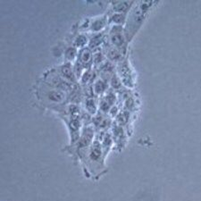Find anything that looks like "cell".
I'll return each mask as SVG.
<instances>
[{
	"mask_svg": "<svg viewBox=\"0 0 201 201\" xmlns=\"http://www.w3.org/2000/svg\"><path fill=\"white\" fill-rule=\"evenodd\" d=\"M75 54H76V50L72 48H69L65 52V56L68 59H72L75 56Z\"/></svg>",
	"mask_w": 201,
	"mask_h": 201,
	"instance_id": "9",
	"label": "cell"
},
{
	"mask_svg": "<svg viewBox=\"0 0 201 201\" xmlns=\"http://www.w3.org/2000/svg\"><path fill=\"white\" fill-rule=\"evenodd\" d=\"M100 107L103 111H107L108 108H109V105L107 102H102L101 105H100Z\"/></svg>",
	"mask_w": 201,
	"mask_h": 201,
	"instance_id": "14",
	"label": "cell"
},
{
	"mask_svg": "<svg viewBox=\"0 0 201 201\" xmlns=\"http://www.w3.org/2000/svg\"><path fill=\"white\" fill-rule=\"evenodd\" d=\"M86 42H87V38H86L84 36H79V37L77 38V39H76V41H75L76 45H77V46H80V47H82V46L85 45Z\"/></svg>",
	"mask_w": 201,
	"mask_h": 201,
	"instance_id": "8",
	"label": "cell"
},
{
	"mask_svg": "<svg viewBox=\"0 0 201 201\" xmlns=\"http://www.w3.org/2000/svg\"><path fill=\"white\" fill-rule=\"evenodd\" d=\"M92 137H93V132H92L91 128L84 129L82 137H80V139L78 140V144H77L78 150L87 147L90 145V143L91 142Z\"/></svg>",
	"mask_w": 201,
	"mask_h": 201,
	"instance_id": "1",
	"label": "cell"
},
{
	"mask_svg": "<svg viewBox=\"0 0 201 201\" xmlns=\"http://www.w3.org/2000/svg\"><path fill=\"white\" fill-rule=\"evenodd\" d=\"M95 91L97 93H100V92H103L104 90L106 89V85L103 82H101V80H98V82H96L95 84Z\"/></svg>",
	"mask_w": 201,
	"mask_h": 201,
	"instance_id": "6",
	"label": "cell"
},
{
	"mask_svg": "<svg viewBox=\"0 0 201 201\" xmlns=\"http://www.w3.org/2000/svg\"><path fill=\"white\" fill-rule=\"evenodd\" d=\"M109 57L111 59H118L120 57V54L116 51V50H111L108 54Z\"/></svg>",
	"mask_w": 201,
	"mask_h": 201,
	"instance_id": "11",
	"label": "cell"
},
{
	"mask_svg": "<svg viewBox=\"0 0 201 201\" xmlns=\"http://www.w3.org/2000/svg\"><path fill=\"white\" fill-rule=\"evenodd\" d=\"M86 107L88 109V111L91 114H94L96 112V106L94 104V101L92 99H90L87 101L86 103Z\"/></svg>",
	"mask_w": 201,
	"mask_h": 201,
	"instance_id": "7",
	"label": "cell"
},
{
	"mask_svg": "<svg viewBox=\"0 0 201 201\" xmlns=\"http://www.w3.org/2000/svg\"><path fill=\"white\" fill-rule=\"evenodd\" d=\"M103 25H104V22H101V23H100V21H98V22H96L93 23L92 28H93V30H98Z\"/></svg>",
	"mask_w": 201,
	"mask_h": 201,
	"instance_id": "12",
	"label": "cell"
},
{
	"mask_svg": "<svg viewBox=\"0 0 201 201\" xmlns=\"http://www.w3.org/2000/svg\"><path fill=\"white\" fill-rule=\"evenodd\" d=\"M47 96H48V100L51 102H54V103H61L64 101V99L65 98L64 92H62L61 90H56L48 91Z\"/></svg>",
	"mask_w": 201,
	"mask_h": 201,
	"instance_id": "2",
	"label": "cell"
},
{
	"mask_svg": "<svg viewBox=\"0 0 201 201\" xmlns=\"http://www.w3.org/2000/svg\"><path fill=\"white\" fill-rule=\"evenodd\" d=\"M113 20L115 22H121L123 20H124V16L121 15V14H114V17H113Z\"/></svg>",
	"mask_w": 201,
	"mask_h": 201,
	"instance_id": "13",
	"label": "cell"
},
{
	"mask_svg": "<svg viewBox=\"0 0 201 201\" xmlns=\"http://www.w3.org/2000/svg\"><path fill=\"white\" fill-rule=\"evenodd\" d=\"M112 42L114 44V45H117V46H120L122 45L123 42H124V38L123 36L117 33V34H114L113 37H112Z\"/></svg>",
	"mask_w": 201,
	"mask_h": 201,
	"instance_id": "5",
	"label": "cell"
},
{
	"mask_svg": "<svg viewBox=\"0 0 201 201\" xmlns=\"http://www.w3.org/2000/svg\"><path fill=\"white\" fill-rule=\"evenodd\" d=\"M115 84L117 85V87H118V86H120V83L118 82V80H117L116 79H114V80H113V85H114V86H115Z\"/></svg>",
	"mask_w": 201,
	"mask_h": 201,
	"instance_id": "16",
	"label": "cell"
},
{
	"mask_svg": "<svg viewBox=\"0 0 201 201\" xmlns=\"http://www.w3.org/2000/svg\"><path fill=\"white\" fill-rule=\"evenodd\" d=\"M102 60V55L101 54H97L95 56V62L96 63H99Z\"/></svg>",
	"mask_w": 201,
	"mask_h": 201,
	"instance_id": "15",
	"label": "cell"
},
{
	"mask_svg": "<svg viewBox=\"0 0 201 201\" xmlns=\"http://www.w3.org/2000/svg\"><path fill=\"white\" fill-rule=\"evenodd\" d=\"M61 72H62V74L64 76V78H66L69 80H74V74L72 72V70L70 64L64 65L61 69Z\"/></svg>",
	"mask_w": 201,
	"mask_h": 201,
	"instance_id": "3",
	"label": "cell"
},
{
	"mask_svg": "<svg viewBox=\"0 0 201 201\" xmlns=\"http://www.w3.org/2000/svg\"><path fill=\"white\" fill-rule=\"evenodd\" d=\"M91 58V53L90 52L89 49H83L80 53V60H82L83 63H88L90 62Z\"/></svg>",
	"mask_w": 201,
	"mask_h": 201,
	"instance_id": "4",
	"label": "cell"
},
{
	"mask_svg": "<svg viewBox=\"0 0 201 201\" xmlns=\"http://www.w3.org/2000/svg\"><path fill=\"white\" fill-rule=\"evenodd\" d=\"M92 77H93L92 72H87L83 75V77H82V82H89L90 80L92 79Z\"/></svg>",
	"mask_w": 201,
	"mask_h": 201,
	"instance_id": "10",
	"label": "cell"
}]
</instances>
